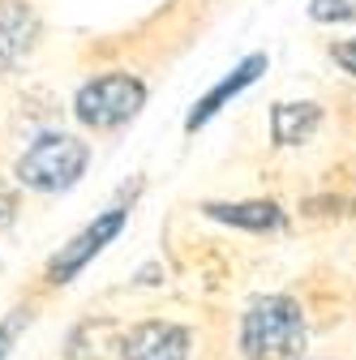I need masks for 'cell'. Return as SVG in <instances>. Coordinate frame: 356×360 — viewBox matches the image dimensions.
Returning <instances> with one entry per match:
<instances>
[{
	"label": "cell",
	"instance_id": "1",
	"mask_svg": "<svg viewBox=\"0 0 356 360\" xmlns=\"http://www.w3.org/2000/svg\"><path fill=\"white\" fill-rule=\"evenodd\" d=\"M91 167V142H82L77 133H61V129H48L18 155L13 163V176L22 189H34V193H65L73 189L77 180Z\"/></svg>",
	"mask_w": 356,
	"mask_h": 360
},
{
	"label": "cell",
	"instance_id": "2",
	"mask_svg": "<svg viewBox=\"0 0 356 360\" xmlns=\"http://www.w3.org/2000/svg\"><path fill=\"white\" fill-rule=\"evenodd\" d=\"M305 347V313L292 296H258L241 318L245 360H292Z\"/></svg>",
	"mask_w": 356,
	"mask_h": 360
},
{
	"label": "cell",
	"instance_id": "3",
	"mask_svg": "<svg viewBox=\"0 0 356 360\" xmlns=\"http://www.w3.org/2000/svg\"><path fill=\"white\" fill-rule=\"evenodd\" d=\"M146 108V82L125 69L95 73L91 82L77 86L73 95V116L86 129H120Z\"/></svg>",
	"mask_w": 356,
	"mask_h": 360
},
{
	"label": "cell",
	"instance_id": "4",
	"mask_svg": "<svg viewBox=\"0 0 356 360\" xmlns=\"http://www.w3.org/2000/svg\"><path fill=\"white\" fill-rule=\"evenodd\" d=\"M125 223H129V206H108L103 214H95L86 228L69 240V245H61L56 253H52V262H48V270H43V279H48L52 288H65V283H73L86 266H91L120 232H125Z\"/></svg>",
	"mask_w": 356,
	"mask_h": 360
},
{
	"label": "cell",
	"instance_id": "5",
	"mask_svg": "<svg viewBox=\"0 0 356 360\" xmlns=\"http://www.w3.org/2000/svg\"><path fill=\"white\" fill-rule=\"evenodd\" d=\"M116 347H120V360H189L193 335L181 322L151 318V322L129 326Z\"/></svg>",
	"mask_w": 356,
	"mask_h": 360
},
{
	"label": "cell",
	"instance_id": "6",
	"mask_svg": "<svg viewBox=\"0 0 356 360\" xmlns=\"http://www.w3.org/2000/svg\"><path fill=\"white\" fill-rule=\"evenodd\" d=\"M262 69H266V56H262V52L245 56V60H241V65H236V69H232V73H228L224 82H215V86L206 90V95H202V99L193 103V112L185 116V129L193 133V129L210 124V120H215L219 112H224V108H228V103H232V99L241 95L245 86H253V82H258V73H262Z\"/></svg>",
	"mask_w": 356,
	"mask_h": 360
},
{
	"label": "cell",
	"instance_id": "7",
	"mask_svg": "<svg viewBox=\"0 0 356 360\" xmlns=\"http://www.w3.org/2000/svg\"><path fill=\"white\" fill-rule=\"evenodd\" d=\"M39 39V13L26 0H0V69L18 65Z\"/></svg>",
	"mask_w": 356,
	"mask_h": 360
},
{
	"label": "cell",
	"instance_id": "8",
	"mask_svg": "<svg viewBox=\"0 0 356 360\" xmlns=\"http://www.w3.org/2000/svg\"><path fill=\"white\" fill-rule=\"evenodd\" d=\"M202 210L219 223L245 228V232H275L284 223V210L275 202H206Z\"/></svg>",
	"mask_w": 356,
	"mask_h": 360
},
{
	"label": "cell",
	"instance_id": "9",
	"mask_svg": "<svg viewBox=\"0 0 356 360\" xmlns=\"http://www.w3.org/2000/svg\"><path fill=\"white\" fill-rule=\"evenodd\" d=\"M322 124V108L318 103H275L271 112V133L279 146H300L318 133Z\"/></svg>",
	"mask_w": 356,
	"mask_h": 360
},
{
	"label": "cell",
	"instance_id": "10",
	"mask_svg": "<svg viewBox=\"0 0 356 360\" xmlns=\"http://www.w3.org/2000/svg\"><path fill=\"white\" fill-rule=\"evenodd\" d=\"M309 18L314 22H352L356 0H309Z\"/></svg>",
	"mask_w": 356,
	"mask_h": 360
},
{
	"label": "cell",
	"instance_id": "11",
	"mask_svg": "<svg viewBox=\"0 0 356 360\" xmlns=\"http://www.w3.org/2000/svg\"><path fill=\"white\" fill-rule=\"evenodd\" d=\"M22 326H30V309H13L5 322H0V360L9 356V347H13V339L22 335Z\"/></svg>",
	"mask_w": 356,
	"mask_h": 360
},
{
	"label": "cell",
	"instance_id": "12",
	"mask_svg": "<svg viewBox=\"0 0 356 360\" xmlns=\"http://www.w3.org/2000/svg\"><path fill=\"white\" fill-rule=\"evenodd\" d=\"M13 219H18V189L0 180V228H9Z\"/></svg>",
	"mask_w": 356,
	"mask_h": 360
},
{
	"label": "cell",
	"instance_id": "13",
	"mask_svg": "<svg viewBox=\"0 0 356 360\" xmlns=\"http://www.w3.org/2000/svg\"><path fill=\"white\" fill-rule=\"evenodd\" d=\"M331 56H335V60H339V65H343L352 77H356V39H348V43H335V48H331Z\"/></svg>",
	"mask_w": 356,
	"mask_h": 360
}]
</instances>
